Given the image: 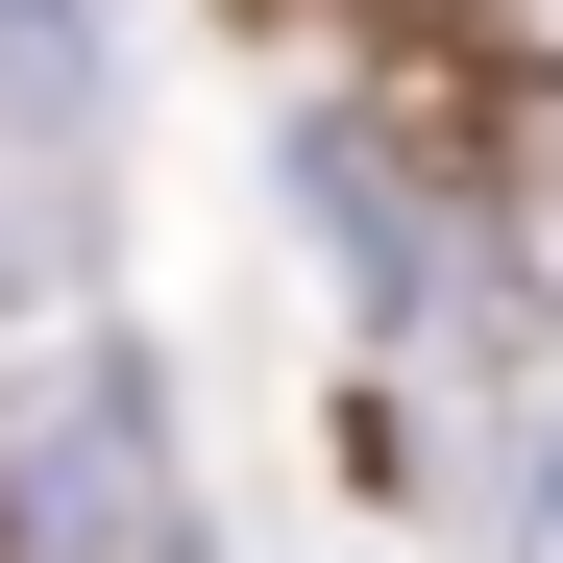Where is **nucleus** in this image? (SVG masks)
Returning <instances> with one entry per match:
<instances>
[{
    "mask_svg": "<svg viewBox=\"0 0 563 563\" xmlns=\"http://www.w3.org/2000/svg\"><path fill=\"white\" fill-rule=\"evenodd\" d=\"M515 563H563V417L515 441Z\"/></svg>",
    "mask_w": 563,
    "mask_h": 563,
    "instance_id": "nucleus-5",
    "label": "nucleus"
},
{
    "mask_svg": "<svg viewBox=\"0 0 563 563\" xmlns=\"http://www.w3.org/2000/svg\"><path fill=\"white\" fill-rule=\"evenodd\" d=\"M295 197L343 221V269H367V319H417V295H441V221L393 197V147H367V123H295Z\"/></svg>",
    "mask_w": 563,
    "mask_h": 563,
    "instance_id": "nucleus-2",
    "label": "nucleus"
},
{
    "mask_svg": "<svg viewBox=\"0 0 563 563\" xmlns=\"http://www.w3.org/2000/svg\"><path fill=\"white\" fill-rule=\"evenodd\" d=\"M0 515H25V563H147V343H74L0 417Z\"/></svg>",
    "mask_w": 563,
    "mask_h": 563,
    "instance_id": "nucleus-1",
    "label": "nucleus"
},
{
    "mask_svg": "<svg viewBox=\"0 0 563 563\" xmlns=\"http://www.w3.org/2000/svg\"><path fill=\"white\" fill-rule=\"evenodd\" d=\"M74 295V172H49V123H0V319H49Z\"/></svg>",
    "mask_w": 563,
    "mask_h": 563,
    "instance_id": "nucleus-3",
    "label": "nucleus"
},
{
    "mask_svg": "<svg viewBox=\"0 0 563 563\" xmlns=\"http://www.w3.org/2000/svg\"><path fill=\"white\" fill-rule=\"evenodd\" d=\"M0 74H25V99H74V74H99V0H0Z\"/></svg>",
    "mask_w": 563,
    "mask_h": 563,
    "instance_id": "nucleus-4",
    "label": "nucleus"
}]
</instances>
